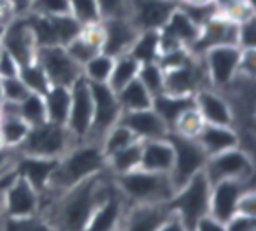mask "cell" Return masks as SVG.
<instances>
[{
	"label": "cell",
	"mask_w": 256,
	"mask_h": 231,
	"mask_svg": "<svg viewBox=\"0 0 256 231\" xmlns=\"http://www.w3.org/2000/svg\"><path fill=\"white\" fill-rule=\"evenodd\" d=\"M18 77L22 79V82L26 86V89H28L30 93H37V95L44 96L48 89L51 88L50 79H48L42 65L37 61V58L34 61H30V63L20 67Z\"/></svg>",
	"instance_id": "cell-34"
},
{
	"label": "cell",
	"mask_w": 256,
	"mask_h": 231,
	"mask_svg": "<svg viewBox=\"0 0 256 231\" xmlns=\"http://www.w3.org/2000/svg\"><path fill=\"white\" fill-rule=\"evenodd\" d=\"M237 46L240 49H256V19L249 18L237 25Z\"/></svg>",
	"instance_id": "cell-44"
},
{
	"label": "cell",
	"mask_w": 256,
	"mask_h": 231,
	"mask_svg": "<svg viewBox=\"0 0 256 231\" xmlns=\"http://www.w3.org/2000/svg\"><path fill=\"white\" fill-rule=\"evenodd\" d=\"M204 174L210 184L220 181L249 182L254 181V161L248 149L242 146L234 147L207 158Z\"/></svg>",
	"instance_id": "cell-6"
},
{
	"label": "cell",
	"mask_w": 256,
	"mask_h": 231,
	"mask_svg": "<svg viewBox=\"0 0 256 231\" xmlns=\"http://www.w3.org/2000/svg\"><path fill=\"white\" fill-rule=\"evenodd\" d=\"M114 184L107 170L76 184L53 198H40L39 214L50 221L54 231H84L90 216Z\"/></svg>",
	"instance_id": "cell-1"
},
{
	"label": "cell",
	"mask_w": 256,
	"mask_h": 231,
	"mask_svg": "<svg viewBox=\"0 0 256 231\" xmlns=\"http://www.w3.org/2000/svg\"><path fill=\"white\" fill-rule=\"evenodd\" d=\"M178 5V0H128L126 18L139 32L162 30Z\"/></svg>",
	"instance_id": "cell-16"
},
{
	"label": "cell",
	"mask_w": 256,
	"mask_h": 231,
	"mask_svg": "<svg viewBox=\"0 0 256 231\" xmlns=\"http://www.w3.org/2000/svg\"><path fill=\"white\" fill-rule=\"evenodd\" d=\"M126 126L139 140H154L165 139L170 133L162 118L153 109L132 110V112H121L120 121Z\"/></svg>",
	"instance_id": "cell-23"
},
{
	"label": "cell",
	"mask_w": 256,
	"mask_h": 231,
	"mask_svg": "<svg viewBox=\"0 0 256 231\" xmlns=\"http://www.w3.org/2000/svg\"><path fill=\"white\" fill-rule=\"evenodd\" d=\"M68 5H70V16L81 26L98 25L102 21L96 0H68Z\"/></svg>",
	"instance_id": "cell-39"
},
{
	"label": "cell",
	"mask_w": 256,
	"mask_h": 231,
	"mask_svg": "<svg viewBox=\"0 0 256 231\" xmlns=\"http://www.w3.org/2000/svg\"><path fill=\"white\" fill-rule=\"evenodd\" d=\"M112 65H114V58L100 51L98 54H95L92 60H88L81 67L82 77L88 82L107 84L110 77V72H112Z\"/></svg>",
	"instance_id": "cell-36"
},
{
	"label": "cell",
	"mask_w": 256,
	"mask_h": 231,
	"mask_svg": "<svg viewBox=\"0 0 256 231\" xmlns=\"http://www.w3.org/2000/svg\"><path fill=\"white\" fill-rule=\"evenodd\" d=\"M140 158H142V140L130 144L124 149L114 153L106 160V170L112 175H123L128 172L137 170L140 167Z\"/></svg>",
	"instance_id": "cell-30"
},
{
	"label": "cell",
	"mask_w": 256,
	"mask_h": 231,
	"mask_svg": "<svg viewBox=\"0 0 256 231\" xmlns=\"http://www.w3.org/2000/svg\"><path fill=\"white\" fill-rule=\"evenodd\" d=\"M20 70V65L8 51L0 49V79L16 77Z\"/></svg>",
	"instance_id": "cell-48"
},
{
	"label": "cell",
	"mask_w": 256,
	"mask_h": 231,
	"mask_svg": "<svg viewBox=\"0 0 256 231\" xmlns=\"http://www.w3.org/2000/svg\"><path fill=\"white\" fill-rule=\"evenodd\" d=\"M137 140L139 139H137L126 126L121 125V123H116V125L104 135L102 142H100V149H102L104 156H106V160H107V158L112 156L114 153L124 149V147H128L130 144L137 142Z\"/></svg>",
	"instance_id": "cell-35"
},
{
	"label": "cell",
	"mask_w": 256,
	"mask_h": 231,
	"mask_svg": "<svg viewBox=\"0 0 256 231\" xmlns=\"http://www.w3.org/2000/svg\"><path fill=\"white\" fill-rule=\"evenodd\" d=\"M204 60L210 88L224 91L240 72L242 49L238 46H218L200 56Z\"/></svg>",
	"instance_id": "cell-10"
},
{
	"label": "cell",
	"mask_w": 256,
	"mask_h": 231,
	"mask_svg": "<svg viewBox=\"0 0 256 231\" xmlns=\"http://www.w3.org/2000/svg\"><path fill=\"white\" fill-rule=\"evenodd\" d=\"M204 88H210L209 77L204 60L193 54L190 61L172 70L165 72V91L168 95L195 96L196 91Z\"/></svg>",
	"instance_id": "cell-12"
},
{
	"label": "cell",
	"mask_w": 256,
	"mask_h": 231,
	"mask_svg": "<svg viewBox=\"0 0 256 231\" xmlns=\"http://www.w3.org/2000/svg\"><path fill=\"white\" fill-rule=\"evenodd\" d=\"M93 98L92 86L84 77H79L70 86V110L67 118V128L78 142H84L92 128Z\"/></svg>",
	"instance_id": "cell-13"
},
{
	"label": "cell",
	"mask_w": 256,
	"mask_h": 231,
	"mask_svg": "<svg viewBox=\"0 0 256 231\" xmlns=\"http://www.w3.org/2000/svg\"><path fill=\"white\" fill-rule=\"evenodd\" d=\"M30 28L36 37L37 47L46 46H67L74 37L81 33L82 26L70 14L64 16H44L28 12L26 14Z\"/></svg>",
	"instance_id": "cell-8"
},
{
	"label": "cell",
	"mask_w": 256,
	"mask_h": 231,
	"mask_svg": "<svg viewBox=\"0 0 256 231\" xmlns=\"http://www.w3.org/2000/svg\"><path fill=\"white\" fill-rule=\"evenodd\" d=\"M76 144L79 142L72 137V133L68 132V128L65 125L44 121L40 125L30 126L26 137L16 149H18L20 154H25V156L60 160Z\"/></svg>",
	"instance_id": "cell-5"
},
{
	"label": "cell",
	"mask_w": 256,
	"mask_h": 231,
	"mask_svg": "<svg viewBox=\"0 0 256 231\" xmlns=\"http://www.w3.org/2000/svg\"><path fill=\"white\" fill-rule=\"evenodd\" d=\"M92 86V98H93V118L92 128L84 142L98 144L102 142L104 135L120 121L121 107L118 103L116 93L107 84L100 82H90Z\"/></svg>",
	"instance_id": "cell-9"
},
{
	"label": "cell",
	"mask_w": 256,
	"mask_h": 231,
	"mask_svg": "<svg viewBox=\"0 0 256 231\" xmlns=\"http://www.w3.org/2000/svg\"><path fill=\"white\" fill-rule=\"evenodd\" d=\"M106 170V156L98 144L79 142L58 160L53 177L40 198H53L76 184Z\"/></svg>",
	"instance_id": "cell-2"
},
{
	"label": "cell",
	"mask_w": 256,
	"mask_h": 231,
	"mask_svg": "<svg viewBox=\"0 0 256 231\" xmlns=\"http://www.w3.org/2000/svg\"><path fill=\"white\" fill-rule=\"evenodd\" d=\"M130 203L124 200V196L116 188V182L107 191L104 200L95 207L93 214L90 216L88 224L84 231H116L121 230L123 219L126 216V210Z\"/></svg>",
	"instance_id": "cell-17"
},
{
	"label": "cell",
	"mask_w": 256,
	"mask_h": 231,
	"mask_svg": "<svg viewBox=\"0 0 256 231\" xmlns=\"http://www.w3.org/2000/svg\"><path fill=\"white\" fill-rule=\"evenodd\" d=\"M172 216L167 203L153 205H130L123 219V231H158V228Z\"/></svg>",
	"instance_id": "cell-22"
},
{
	"label": "cell",
	"mask_w": 256,
	"mask_h": 231,
	"mask_svg": "<svg viewBox=\"0 0 256 231\" xmlns=\"http://www.w3.org/2000/svg\"><path fill=\"white\" fill-rule=\"evenodd\" d=\"M18 149L0 146V177L11 174L14 170L16 160H18Z\"/></svg>",
	"instance_id": "cell-46"
},
{
	"label": "cell",
	"mask_w": 256,
	"mask_h": 231,
	"mask_svg": "<svg viewBox=\"0 0 256 231\" xmlns=\"http://www.w3.org/2000/svg\"><path fill=\"white\" fill-rule=\"evenodd\" d=\"M195 140L206 151L207 158L220 154L223 151L240 147V135L234 126L223 125H204L200 133L195 137Z\"/></svg>",
	"instance_id": "cell-25"
},
{
	"label": "cell",
	"mask_w": 256,
	"mask_h": 231,
	"mask_svg": "<svg viewBox=\"0 0 256 231\" xmlns=\"http://www.w3.org/2000/svg\"><path fill=\"white\" fill-rule=\"evenodd\" d=\"M30 12L44 16H64L70 14L68 0H34Z\"/></svg>",
	"instance_id": "cell-43"
},
{
	"label": "cell",
	"mask_w": 256,
	"mask_h": 231,
	"mask_svg": "<svg viewBox=\"0 0 256 231\" xmlns=\"http://www.w3.org/2000/svg\"><path fill=\"white\" fill-rule=\"evenodd\" d=\"M116 98L121 107V112L151 109V105H153V96H151L150 93H148V89L140 84L139 79H134V81L128 82L124 88L116 91Z\"/></svg>",
	"instance_id": "cell-31"
},
{
	"label": "cell",
	"mask_w": 256,
	"mask_h": 231,
	"mask_svg": "<svg viewBox=\"0 0 256 231\" xmlns=\"http://www.w3.org/2000/svg\"><path fill=\"white\" fill-rule=\"evenodd\" d=\"M174 163V149L168 139L142 140V158L140 167L142 170L156 172V174H170Z\"/></svg>",
	"instance_id": "cell-26"
},
{
	"label": "cell",
	"mask_w": 256,
	"mask_h": 231,
	"mask_svg": "<svg viewBox=\"0 0 256 231\" xmlns=\"http://www.w3.org/2000/svg\"><path fill=\"white\" fill-rule=\"evenodd\" d=\"M181 4H193V5H200V4H209V2H214V0H178Z\"/></svg>",
	"instance_id": "cell-53"
},
{
	"label": "cell",
	"mask_w": 256,
	"mask_h": 231,
	"mask_svg": "<svg viewBox=\"0 0 256 231\" xmlns=\"http://www.w3.org/2000/svg\"><path fill=\"white\" fill-rule=\"evenodd\" d=\"M220 14L238 25L246 19L254 18V4H251L249 0H235L232 4L224 5L223 9H220Z\"/></svg>",
	"instance_id": "cell-41"
},
{
	"label": "cell",
	"mask_w": 256,
	"mask_h": 231,
	"mask_svg": "<svg viewBox=\"0 0 256 231\" xmlns=\"http://www.w3.org/2000/svg\"><path fill=\"white\" fill-rule=\"evenodd\" d=\"M232 2H235V0H214V4L218 5V9H223L224 5L232 4Z\"/></svg>",
	"instance_id": "cell-54"
},
{
	"label": "cell",
	"mask_w": 256,
	"mask_h": 231,
	"mask_svg": "<svg viewBox=\"0 0 256 231\" xmlns=\"http://www.w3.org/2000/svg\"><path fill=\"white\" fill-rule=\"evenodd\" d=\"M195 107L207 125H223L235 128V116L228 98L214 88H204L195 93Z\"/></svg>",
	"instance_id": "cell-21"
},
{
	"label": "cell",
	"mask_w": 256,
	"mask_h": 231,
	"mask_svg": "<svg viewBox=\"0 0 256 231\" xmlns=\"http://www.w3.org/2000/svg\"><path fill=\"white\" fill-rule=\"evenodd\" d=\"M139 68H140V63L130 53L114 58L112 72H110V77H109L107 86H109L114 93L120 91V89L124 88L128 82H132L134 79H137Z\"/></svg>",
	"instance_id": "cell-32"
},
{
	"label": "cell",
	"mask_w": 256,
	"mask_h": 231,
	"mask_svg": "<svg viewBox=\"0 0 256 231\" xmlns=\"http://www.w3.org/2000/svg\"><path fill=\"white\" fill-rule=\"evenodd\" d=\"M18 112H20V118L28 126H36V125H40V123L48 121L44 96L37 95V93H28V95L18 103Z\"/></svg>",
	"instance_id": "cell-37"
},
{
	"label": "cell",
	"mask_w": 256,
	"mask_h": 231,
	"mask_svg": "<svg viewBox=\"0 0 256 231\" xmlns=\"http://www.w3.org/2000/svg\"><path fill=\"white\" fill-rule=\"evenodd\" d=\"M237 214H244V216L256 217V193H254V188L248 189V191L242 195V198L238 200Z\"/></svg>",
	"instance_id": "cell-49"
},
{
	"label": "cell",
	"mask_w": 256,
	"mask_h": 231,
	"mask_svg": "<svg viewBox=\"0 0 256 231\" xmlns=\"http://www.w3.org/2000/svg\"><path fill=\"white\" fill-rule=\"evenodd\" d=\"M4 28H6V26L0 25V39H2V33H4Z\"/></svg>",
	"instance_id": "cell-55"
},
{
	"label": "cell",
	"mask_w": 256,
	"mask_h": 231,
	"mask_svg": "<svg viewBox=\"0 0 256 231\" xmlns=\"http://www.w3.org/2000/svg\"><path fill=\"white\" fill-rule=\"evenodd\" d=\"M37 61L42 65L51 86H67L70 88L82 70L70 56L64 46H46L37 49Z\"/></svg>",
	"instance_id": "cell-14"
},
{
	"label": "cell",
	"mask_w": 256,
	"mask_h": 231,
	"mask_svg": "<svg viewBox=\"0 0 256 231\" xmlns=\"http://www.w3.org/2000/svg\"><path fill=\"white\" fill-rule=\"evenodd\" d=\"M204 125H206V123H204L202 116H200V112L196 110V107H192V109L184 110V112L179 116L170 132L178 133V135H182V137H188V139H195L200 133Z\"/></svg>",
	"instance_id": "cell-40"
},
{
	"label": "cell",
	"mask_w": 256,
	"mask_h": 231,
	"mask_svg": "<svg viewBox=\"0 0 256 231\" xmlns=\"http://www.w3.org/2000/svg\"><path fill=\"white\" fill-rule=\"evenodd\" d=\"M102 53L118 58L126 54L136 42L139 30L128 18H109L102 19Z\"/></svg>",
	"instance_id": "cell-20"
},
{
	"label": "cell",
	"mask_w": 256,
	"mask_h": 231,
	"mask_svg": "<svg viewBox=\"0 0 256 231\" xmlns=\"http://www.w3.org/2000/svg\"><path fill=\"white\" fill-rule=\"evenodd\" d=\"M56 163H58V160H51V158L18 154L14 172H16V175L25 179L39 195H42L48 189V186H50V181H51V177H53Z\"/></svg>",
	"instance_id": "cell-24"
},
{
	"label": "cell",
	"mask_w": 256,
	"mask_h": 231,
	"mask_svg": "<svg viewBox=\"0 0 256 231\" xmlns=\"http://www.w3.org/2000/svg\"><path fill=\"white\" fill-rule=\"evenodd\" d=\"M158 231H188V230H186V228L182 226L181 221H179L178 217L172 214V216L168 217V219L165 221L160 228H158Z\"/></svg>",
	"instance_id": "cell-52"
},
{
	"label": "cell",
	"mask_w": 256,
	"mask_h": 231,
	"mask_svg": "<svg viewBox=\"0 0 256 231\" xmlns=\"http://www.w3.org/2000/svg\"><path fill=\"white\" fill-rule=\"evenodd\" d=\"M218 46H237V23L221 14H216L200 26L198 39L188 51L195 56H204V53Z\"/></svg>",
	"instance_id": "cell-19"
},
{
	"label": "cell",
	"mask_w": 256,
	"mask_h": 231,
	"mask_svg": "<svg viewBox=\"0 0 256 231\" xmlns=\"http://www.w3.org/2000/svg\"><path fill=\"white\" fill-rule=\"evenodd\" d=\"M167 139L174 149V163H172V170L168 177L174 184V189L178 191L190 179L204 172L207 154L195 139H188V137L178 135L174 132L168 133Z\"/></svg>",
	"instance_id": "cell-7"
},
{
	"label": "cell",
	"mask_w": 256,
	"mask_h": 231,
	"mask_svg": "<svg viewBox=\"0 0 256 231\" xmlns=\"http://www.w3.org/2000/svg\"><path fill=\"white\" fill-rule=\"evenodd\" d=\"M0 93H2V102L20 103L30 91L22 82V79L16 75V77L0 79Z\"/></svg>",
	"instance_id": "cell-42"
},
{
	"label": "cell",
	"mask_w": 256,
	"mask_h": 231,
	"mask_svg": "<svg viewBox=\"0 0 256 231\" xmlns=\"http://www.w3.org/2000/svg\"><path fill=\"white\" fill-rule=\"evenodd\" d=\"M195 107V96H182V95H168V93H162V95L154 96L151 109L162 118V121L167 125L168 130H172L174 123L181 116L184 110Z\"/></svg>",
	"instance_id": "cell-28"
},
{
	"label": "cell",
	"mask_w": 256,
	"mask_h": 231,
	"mask_svg": "<svg viewBox=\"0 0 256 231\" xmlns=\"http://www.w3.org/2000/svg\"><path fill=\"white\" fill-rule=\"evenodd\" d=\"M210 182L204 172L190 179L182 188H179L168 200L172 214L182 223L188 231H193L202 217L209 214Z\"/></svg>",
	"instance_id": "cell-4"
},
{
	"label": "cell",
	"mask_w": 256,
	"mask_h": 231,
	"mask_svg": "<svg viewBox=\"0 0 256 231\" xmlns=\"http://www.w3.org/2000/svg\"><path fill=\"white\" fill-rule=\"evenodd\" d=\"M226 231H256V217L235 214L226 223Z\"/></svg>",
	"instance_id": "cell-47"
},
{
	"label": "cell",
	"mask_w": 256,
	"mask_h": 231,
	"mask_svg": "<svg viewBox=\"0 0 256 231\" xmlns=\"http://www.w3.org/2000/svg\"><path fill=\"white\" fill-rule=\"evenodd\" d=\"M193 231H226V224L214 219L212 216L207 214L206 217H202V219L196 223V226Z\"/></svg>",
	"instance_id": "cell-50"
},
{
	"label": "cell",
	"mask_w": 256,
	"mask_h": 231,
	"mask_svg": "<svg viewBox=\"0 0 256 231\" xmlns=\"http://www.w3.org/2000/svg\"><path fill=\"white\" fill-rule=\"evenodd\" d=\"M48 121L56 125H67L70 110V88L67 86H51L44 95Z\"/></svg>",
	"instance_id": "cell-29"
},
{
	"label": "cell",
	"mask_w": 256,
	"mask_h": 231,
	"mask_svg": "<svg viewBox=\"0 0 256 231\" xmlns=\"http://www.w3.org/2000/svg\"><path fill=\"white\" fill-rule=\"evenodd\" d=\"M32 2L34 0H9V4L12 7L14 16H26L32 9Z\"/></svg>",
	"instance_id": "cell-51"
},
{
	"label": "cell",
	"mask_w": 256,
	"mask_h": 231,
	"mask_svg": "<svg viewBox=\"0 0 256 231\" xmlns=\"http://www.w3.org/2000/svg\"><path fill=\"white\" fill-rule=\"evenodd\" d=\"M114 182L130 205L167 203L176 193L174 184L167 174L148 172L142 168L123 175H114Z\"/></svg>",
	"instance_id": "cell-3"
},
{
	"label": "cell",
	"mask_w": 256,
	"mask_h": 231,
	"mask_svg": "<svg viewBox=\"0 0 256 231\" xmlns=\"http://www.w3.org/2000/svg\"><path fill=\"white\" fill-rule=\"evenodd\" d=\"M102 23V21H100ZM92 25V26H82L81 33L78 37L70 40V42L65 46L68 56L79 65L86 63L88 60H92L95 54H98L102 51V25Z\"/></svg>",
	"instance_id": "cell-27"
},
{
	"label": "cell",
	"mask_w": 256,
	"mask_h": 231,
	"mask_svg": "<svg viewBox=\"0 0 256 231\" xmlns=\"http://www.w3.org/2000/svg\"><path fill=\"white\" fill-rule=\"evenodd\" d=\"M128 53L132 54L140 65L158 61V56H160V33H158V30L139 32L136 42L132 44Z\"/></svg>",
	"instance_id": "cell-33"
},
{
	"label": "cell",
	"mask_w": 256,
	"mask_h": 231,
	"mask_svg": "<svg viewBox=\"0 0 256 231\" xmlns=\"http://www.w3.org/2000/svg\"><path fill=\"white\" fill-rule=\"evenodd\" d=\"M116 231H123V230H116Z\"/></svg>",
	"instance_id": "cell-56"
},
{
	"label": "cell",
	"mask_w": 256,
	"mask_h": 231,
	"mask_svg": "<svg viewBox=\"0 0 256 231\" xmlns=\"http://www.w3.org/2000/svg\"><path fill=\"white\" fill-rule=\"evenodd\" d=\"M40 209V195L14 174L2 191V216L9 219H26L37 216Z\"/></svg>",
	"instance_id": "cell-11"
},
{
	"label": "cell",
	"mask_w": 256,
	"mask_h": 231,
	"mask_svg": "<svg viewBox=\"0 0 256 231\" xmlns=\"http://www.w3.org/2000/svg\"><path fill=\"white\" fill-rule=\"evenodd\" d=\"M137 79H139L140 84L148 89V93H150L153 98L165 91V72H164V68L158 65V61L140 65Z\"/></svg>",
	"instance_id": "cell-38"
},
{
	"label": "cell",
	"mask_w": 256,
	"mask_h": 231,
	"mask_svg": "<svg viewBox=\"0 0 256 231\" xmlns=\"http://www.w3.org/2000/svg\"><path fill=\"white\" fill-rule=\"evenodd\" d=\"M251 188H254L252 181H220L210 184L209 216L226 224L237 214L238 200Z\"/></svg>",
	"instance_id": "cell-18"
},
{
	"label": "cell",
	"mask_w": 256,
	"mask_h": 231,
	"mask_svg": "<svg viewBox=\"0 0 256 231\" xmlns=\"http://www.w3.org/2000/svg\"><path fill=\"white\" fill-rule=\"evenodd\" d=\"M102 19L109 18H126L128 0H96Z\"/></svg>",
	"instance_id": "cell-45"
},
{
	"label": "cell",
	"mask_w": 256,
	"mask_h": 231,
	"mask_svg": "<svg viewBox=\"0 0 256 231\" xmlns=\"http://www.w3.org/2000/svg\"><path fill=\"white\" fill-rule=\"evenodd\" d=\"M0 46L18 61L20 67L36 60L39 47H37L32 28L26 21V16H14L6 25L2 39H0Z\"/></svg>",
	"instance_id": "cell-15"
}]
</instances>
